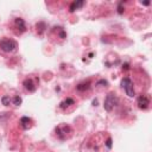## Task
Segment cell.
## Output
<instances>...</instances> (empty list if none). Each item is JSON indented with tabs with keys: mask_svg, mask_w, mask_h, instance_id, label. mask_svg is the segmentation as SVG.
Listing matches in <instances>:
<instances>
[{
	"mask_svg": "<svg viewBox=\"0 0 152 152\" xmlns=\"http://www.w3.org/2000/svg\"><path fill=\"white\" fill-rule=\"evenodd\" d=\"M106 146H107L108 149H111V147H112V138H108L107 140H106Z\"/></svg>",
	"mask_w": 152,
	"mask_h": 152,
	"instance_id": "5bb4252c",
	"label": "cell"
},
{
	"mask_svg": "<svg viewBox=\"0 0 152 152\" xmlns=\"http://www.w3.org/2000/svg\"><path fill=\"white\" fill-rule=\"evenodd\" d=\"M1 101H3V104H4L5 106H7V105H10L11 99H10V96H4V97L1 99Z\"/></svg>",
	"mask_w": 152,
	"mask_h": 152,
	"instance_id": "4fadbf2b",
	"label": "cell"
},
{
	"mask_svg": "<svg viewBox=\"0 0 152 152\" xmlns=\"http://www.w3.org/2000/svg\"><path fill=\"white\" fill-rule=\"evenodd\" d=\"M21 102H23V100H21V97H20V96H18V95H17V96H15V97H13V104H15L16 106H20V105H21Z\"/></svg>",
	"mask_w": 152,
	"mask_h": 152,
	"instance_id": "7c38bea8",
	"label": "cell"
},
{
	"mask_svg": "<svg viewBox=\"0 0 152 152\" xmlns=\"http://www.w3.org/2000/svg\"><path fill=\"white\" fill-rule=\"evenodd\" d=\"M17 48H18L17 42L11 39V38H4V39L0 41V49L4 53H13L17 50Z\"/></svg>",
	"mask_w": 152,
	"mask_h": 152,
	"instance_id": "6da1fadb",
	"label": "cell"
},
{
	"mask_svg": "<svg viewBox=\"0 0 152 152\" xmlns=\"http://www.w3.org/2000/svg\"><path fill=\"white\" fill-rule=\"evenodd\" d=\"M71 132V129L69 127L68 125H66V124H63V125H59L58 127L56 129V134L58 135V138H61L62 139V134H64L63 137H64V139L67 138V133H70Z\"/></svg>",
	"mask_w": 152,
	"mask_h": 152,
	"instance_id": "277c9868",
	"label": "cell"
},
{
	"mask_svg": "<svg viewBox=\"0 0 152 152\" xmlns=\"http://www.w3.org/2000/svg\"><path fill=\"white\" fill-rule=\"evenodd\" d=\"M142 4H144V5H150V1H142Z\"/></svg>",
	"mask_w": 152,
	"mask_h": 152,
	"instance_id": "9a60e30c",
	"label": "cell"
},
{
	"mask_svg": "<svg viewBox=\"0 0 152 152\" xmlns=\"http://www.w3.org/2000/svg\"><path fill=\"white\" fill-rule=\"evenodd\" d=\"M83 1H74L71 5H70V12H75V10H77V8H80V7H82L83 6Z\"/></svg>",
	"mask_w": 152,
	"mask_h": 152,
	"instance_id": "8fae6325",
	"label": "cell"
},
{
	"mask_svg": "<svg viewBox=\"0 0 152 152\" xmlns=\"http://www.w3.org/2000/svg\"><path fill=\"white\" fill-rule=\"evenodd\" d=\"M89 87H91V82H89V81H87V82L80 83L77 87H76V89H77V91H80V92H83V91H87Z\"/></svg>",
	"mask_w": 152,
	"mask_h": 152,
	"instance_id": "30bf717a",
	"label": "cell"
},
{
	"mask_svg": "<svg viewBox=\"0 0 152 152\" xmlns=\"http://www.w3.org/2000/svg\"><path fill=\"white\" fill-rule=\"evenodd\" d=\"M150 105V97L147 95H140L138 97V107L140 109H147Z\"/></svg>",
	"mask_w": 152,
	"mask_h": 152,
	"instance_id": "5b68a950",
	"label": "cell"
},
{
	"mask_svg": "<svg viewBox=\"0 0 152 152\" xmlns=\"http://www.w3.org/2000/svg\"><path fill=\"white\" fill-rule=\"evenodd\" d=\"M15 24H16V26L18 28V30L20 29V31H21V32H24V31H25V21H24L21 18H16Z\"/></svg>",
	"mask_w": 152,
	"mask_h": 152,
	"instance_id": "9c48e42d",
	"label": "cell"
},
{
	"mask_svg": "<svg viewBox=\"0 0 152 152\" xmlns=\"http://www.w3.org/2000/svg\"><path fill=\"white\" fill-rule=\"evenodd\" d=\"M24 87H25V89L31 92V93H33L36 91V86H35V83H33V81L31 79H26L24 81Z\"/></svg>",
	"mask_w": 152,
	"mask_h": 152,
	"instance_id": "8992f818",
	"label": "cell"
},
{
	"mask_svg": "<svg viewBox=\"0 0 152 152\" xmlns=\"http://www.w3.org/2000/svg\"><path fill=\"white\" fill-rule=\"evenodd\" d=\"M74 104H75V101H74L73 99L68 97L67 100H64V101H62V102H61V105H59V107H61L62 109H66L67 107H69V106H71V105H74Z\"/></svg>",
	"mask_w": 152,
	"mask_h": 152,
	"instance_id": "ba28073f",
	"label": "cell"
},
{
	"mask_svg": "<svg viewBox=\"0 0 152 152\" xmlns=\"http://www.w3.org/2000/svg\"><path fill=\"white\" fill-rule=\"evenodd\" d=\"M31 122H32V120H31L30 118H28V117H23V118L20 119V124H21V126H23L25 130H28V129L30 127Z\"/></svg>",
	"mask_w": 152,
	"mask_h": 152,
	"instance_id": "52a82bcc",
	"label": "cell"
},
{
	"mask_svg": "<svg viewBox=\"0 0 152 152\" xmlns=\"http://www.w3.org/2000/svg\"><path fill=\"white\" fill-rule=\"evenodd\" d=\"M121 87H122V89L125 91V93L127 94L130 97H133L135 95L134 93V88H133V82L130 77H124L121 80Z\"/></svg>",
	"mask_w": 152,
	"mask_h": 152,
	"instance_id": "3957f363",
	"label": "cell"
},
{
	"mask_svg": "<svg viewBox=\"0 0 152 152\" xmlns=\"http://www.w3.org/2000/svg\"><path fill=\"white\" fill-rule=\"evenodd\" d=\"M119 104V99L118 96L114 94V93H109L106 99H105V102H104V107L107 112H112L114 108H115Z\"/></svg>",
	"mask_w": 152,
	"mask_h": 152,
	"instance_id": "7a4b0ae2",
	"label": "cell"
}]
</instances>
